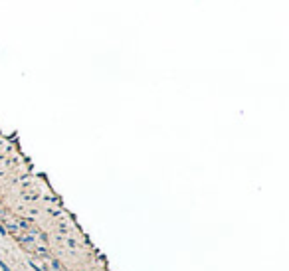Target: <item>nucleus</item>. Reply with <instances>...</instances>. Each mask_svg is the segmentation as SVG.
<instances>
[{"instance_id": "obj_2", "label": "nucleus", "mask_w": 289, "mask_h": 271, "mask_svg": "<svg viewBox=\"0 0 289 271\" xmlns=\"http://www.w3.org/2000/svg\"><path fill=\"white\" fill-rule=\"evenodd\" d=\"M0 269H2V271H12V269H10V267H8V265H6V263H4V261H2V259H0Z\"/></svg>"}, {"instance_id": "obj_4", "label": "nucleus", "mask_w": 289, "mask_h": 271, "mask_svg": "<svg viewBox=\"0 0 289 271\" xmlns=\"http://www.w3.org/2000/svg\"><path fill=\"white\" fill-rule=\"evenodd\" d=\"M40 240L44 241V243H48V236H46V234H40Z\"/></svg>"}, {"instance_id": "obj_3", "label": "nucleus", "mask_w": 289, "mask_h": 271, "mask_svg": "<svg viewBox=\"0 0 289 271\" xmlns=\"http://www.w3.org/2000/svg\"><path fill=\"white\" fill-rule=\"evenodd\" d=\"M30 267L34 269V271H44V269H42V267H38V265H36V261H30Z\"/></svg>"}, {"instance_id": "obj_1", "label": "nucleus", "mask_w": 289, "mask_h": 271, "mask_svg": "<svg viewBox=\"0 0 289 271\" xmlns=\"http://www.w3.org/2000/svg\"><path fill=\"white\" fill-rule=\"evenodd\" d=\"M18 241H22V243H34L36 237H34V236H20Z\"/></svg>"}]
</instances>
